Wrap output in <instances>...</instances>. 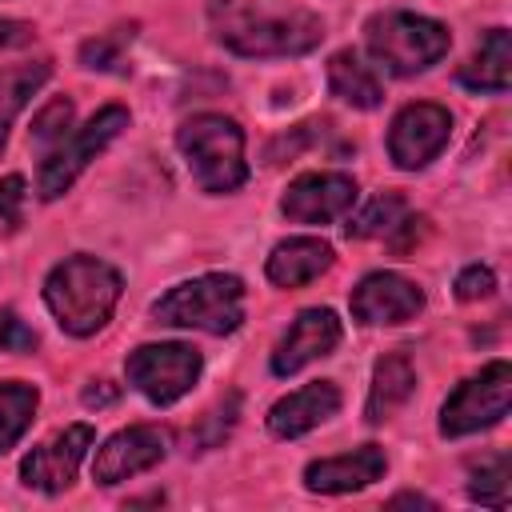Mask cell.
I'll list each match as a JSON object with an SVG mask.
<instances>
[{
  "mask_svg": "<svg viewBox=\"0 0 512 512\" xmlns=\"http://www.w3.org/2000/svg\"><path fill=\"white\" fill-rule=\"evenodd\" d=\"M120 300V272L96 256H68L44 280V304L72 336H92L112 320Z\"/></svg>",
  "mask_w": 512,
  "mask_h": 512,
  "instance_id": "obj_1",
  "label": "cell"
},
{
  "mask_svg": "<svg viewBox=\"0 0 512 512\" xmlns=\"http://www.w3.org/2000/svg\"><path fill=\"white\" fill-rule=\"evenodd\" d=\"M176 144L196 176V184L212 196L236 192L248 180V160H244V132L236 120L220 112H200L180 124Z\"/></svg>",
  "mask_w": 512,
  "mask_h": 512,
  "instance_id": "obj_2",
  "label": "cell"
},
{
  "mask_svg": "<svg viewBox=\"0 0 512 512\" xmlns=\"http://www.w3.org/2000/svg\"><path fill=\"white\" fill-rule=\"evenodd\" d=\"M152 316L156 324H168V328L228 336L244 320V280L232 272H208V276L184 280L164 300H156Z\"/></svg>",
  "mask_w": 512,
  "mask_h": 512,
  "instance_id": "obj_3",
  "label": "cell"
},
{
  "mask_svg": "<svg viewBox=\"0 0 512 512\" xmlns=\"http://www.w3.org/2000/svg\"><path fill=\"white\" fill-rule=\"evenodd\" d=\"M364 44L372 60L392 76H416L432 68L448 48L452 36L440 20L416 12H376L364 24Z\"/></svg>",
  "mask_w": 512,
  "mask_h": 512,
  "instance_id": "obj_4",
  "label": "cell"
},
{
  "mask_svg": "<svg viewBox=\"0 0 512 512\" xmlns=\"http://www.w3.org/2000/svg\"><path fill=\"white\" fill-rule=\"evenodd\" d=\"M220 44L236 56H304L324 40V24L312 12H252L240 8L220 24Z\"/></svg>",
  "mask_w": 512,
  "mask_h": 512,
  "instance_id": "obj_5",
  "label": "cell"
},
{
  "mask_svg": "<svg viewBox=\"0 0 512 512\" xmlns=\"http://www.w3.org/2000/svg\"><path fill=\"white\" fill-rule=\"evenodd\" d=\"M120 128H128V108L108 104L88 124H80L60 144H52L48 156H44V164H40V184H36L40 188V200L64 196L72 188V180L88 168V160H96V152H104L120 136Z\"/></svg>",
  "mask_w": 512,
  "mask_h": 512,
  "instance_id": "obj_6",
  "label": "cell"
},
{
  "mask_svg": "<svg viewBox=\"0 0 512 512\" xmlns=\"http://www.w3.org/2000/svg\"><path fill=\"white\" fill-rule=\"evenodd\" d=\"M512 404V364L492 360L480 368V376L464 380L440 408V436H472L480 428H492L508 416Z\"/></svg>",
  "mask_w": 512,
  "mask_h": 512,
  "instance_id": "obj_7",
  "label": "cell"
},
{
  "mask_svg": "<svg viewBox=\"0 0 512 512\" xmlns=\"http://www.w3.org/2000/svg\"><path fill=\"white\" fill-rule=\"evenodd\" d=\"M200 368H204V360L188 344H140L124 360L128 384L160 408L176 404L184 392H192V384L200 380Z\"/></svg>",
  "mask_w": 512,
  "mask_h": 512,
  "instance_id": "obj_8",
  "label": "cell"
},
{
  "mask_svg": "<svg viewBox=\"0 0 512 512\" xmlns=\"http://www.w3.org/2000/svg\"><path fill=\"white\" fill-rule=\"evenodd\" d=\"M448 136H452L448 108L420 100V104H408V108L396 112L392 132H388V156H392L396 168L416 172V168H424L428 160L440 156V148L448 144Z\"/></svg>",
  "mask_w": 512,
  "mask_h": 512,
  "instance_id": "obj_9",
  "label": "cell"
},
{
  "mask_svg": "<svg viewBox=\"0 0 512 512\" xmlns=\"http://www.w3.org/2000/svg\"><path fill=\"white\" fill-rule=\"evenodd\" d=\"M356 204V180L344 172H308L296 176L280 200V212L296 224H332Z\"/></svg>",
  "mask_w": 512,
  "mask_h": 512,
  "instance_id": "obj_10",
  "label": "cell"
},
{
  "mask_svg": "<svg viewBox=\"0 0 512 512\" xmlns=\"http://www.w3.org/2000/svg\"><path fill=\"white\" fill-rule=\"evenodd\" d=\"M92 444V428L88 424H68L64 432H56L52 440H44L40 448H32L20 464V480L36 492H64L76 480V468L84 460Z\"/></svg>",
  "mask_w": 512,
  "mask_h": 512,
  "instance_id": "obj_11",
  "label": "cell"
},
{
  "mask_svg": "<svg viewBox=\"0 0 512 512\" xmlns=\"http://www.w3.org/2000/svg\"><path fill=\"white\" fill-rule=\"evenodd\" d=\"M424 308V292L400 272H372L352 292V316L360 324H404Z\"/></svg>",
  "mask_w": 512,
  "mask_h": 512,
  "instance_id": "obj_12",
  "label": "cell"
},
{
  "mask_svg": "<svg viewBox=\"0 0 512 512\" xmlns=\"http://www.w3.org/2000/svg\"><path fill=\"white\" fill-rule=\"evenodd\" d=\"M164 452H168V444H164V436H160L156 428L132 424V428H124V432H116V436L104 440V448H100L96 460H92V480H96V484L132 480V476L156 468V464L164 460Z\"/></svg>",
  "mask_w": 512,
  "mask_h": 512,
  "instance_id": "obj_13",
  "label": "cell"
},
{
  "mask_svg": "<svg viewBox=\"0 0 512 512\" xmlns=\"http://www.w3.org/2000/svg\"><path fill=\"white\" fill-rule=\"evenodd\" d=\"M336 344H340V320H336V312L332 308H304L292 320V328L280 336V344L272 352V372L276 376H292L304 364L328 356Z\"/></svg>",
  "mask_w": 512,
  "mask_h": 512,
  "instance_id": "obj_14",
  "label": "cell"
},
{
  "mask_svg": "<svg viewBox=\"0 0 512 512\" xmlns=\"http://www.w3.org/2000/svg\"><path fill=\"white\" fill-rule=\"evenodd\" d=\"M336 412H340V388L332 380H312V384L280 396L268 408V432L280 440H292V436L312 432L316 424H324Z\"/></svg>",
  "mask_w": 512,
  "mask_h": 512,
  "instance_id": "obj_15",
  "label": "cell"
},
{
  "mask_svg": "<svg viewBox=\"0 0 512 512\" xmlns=\"http://www.w3.org/2000/svg\"><path fill=\"white\" fill-rule=\"evenodd\" d=\"M388 460H384V448L376 444H364L356 452H344V456H328V460H312L304 468V484L308 492H324V496H340V492H360L368 484H376L384 476Z\"/></svg>",
  "mask_w": 512,
  "mask_h": 512,
  "instance_id": "obj_16",
  "label": "cell"
},
{
  "mask_svg": "<svg viewBox=\"0 0 512 512\" xmlns=\"http://www.w3.org/2000/svg\"><path fill=\"white\" fill-rule=\"evenodd\" d=\"M328 268H332V244H324L316 236H292L272 248L264 272L276 288H304Z\"/></svg>",
  "mask_w": 512,
  "mask_h": 512,
  "instance_id": "obj_17",
  "label": "cell"
},
{
  "mask_svg": "<svg viewBox=\"0 0 512 512\" xmlns=\"http://www.w3.org/2000/svg\"><path fill=\"white\" fill-rule=\"evenodd\" d=\"M460 84L472 92H508V84H512V36H508V28L484 32L476 56L460 68Z\"/></svg>",
  "mask_w": 512,
  "mask_h": 512,
  "instance_id": "obj_18",
  "label": "cell"
},
{
  "mask_svg": "<svg viewBox=\"0 0 512 512\" xmlns=\"http://www.w3.org/2000/svg\"><path fill=\"white\" fill-rule=\"evenodd\" d=\"M416 388V372L408 364V356L400 352H388L376 360L372 368V388H368V424H384L388 416H396V408L412 396Z\"/></svg>",
  "mask_w": 512,
  "mask_h": 512,
  "instance_id": "obj_19",
  "label": "cell"
},
{
  "mask_svg": "<svg viewBox=\"0 0 512 512\" xmlns=\"http://www.w3.org/2000/svg\"><path fill=\"white\" fill-rule=\"evenodd\" d=\"M328 88H332V96H340L344 104L364 108V112L384 100L376 72H372L352 48H344V52H336V56L328 60Z\"/></svg>",
  "mask_w": 512,
  "mask_h": 512,
  "instance_id": "obj_20",
  "label": "cell"
},
{
  "mask_svg": "<svg viewBox=\"0 0 512 512\" xmlns=\"http://www.w3.org/2000/svg\"><path fill=\"white\" fill-rule=\"evenodd\" d=\"M48 76H52V64H48V60L0 68V152H4V144H8L12 120L20 116V108L32 100V92H36Z\"/></svg>",
  "mask_w": 512,
  "mask_h": 512,
  "instance_id": "obj_21",
  "label": "cell"
},
{
  "mask_svg": "<svg viewBox=\"0 0 512 512\" xmlns=\"http://www.w3.org/2000/svg\"><path fill=\"white\" fill-rule=\"evenodd\" d=\"M408 216V200L400 196V192H380V196H372L348 224H344V232H348V240H368V236H392L396 232V224Z\"/></svg>",
  "mask_w": 512,
  "mask_h": 512,
  "instance_id": "obj_22",
  "label": "cell"
},
{
  "mask_svg": "<svg viewBox=\"0 0 512 512\" xmlns=\"http://www.w3.org/2000/svg\"><path fill=\"white\" fill-rule=\"evenodd\" d=\"M36 404H40V392L32 384H20V380L0 384V452H8L28 432Z\"/></svg>",
  "mask_w": 512,
  "mask_h": 512,
  "instance_id": "obj_23",
  "label": "cell"
},
{
  "mask_svg": "<svg viewBox=\"0 0 512 512\" xmlns=\"http://www.w3.org/2000/svg\"><path fill=\"white\" fill-rule=\"evenodd\" d=\"M132 36H136V24H116L112 32H100V36L84 40L80 44V64L84 68H96V72L116 68L120 56H124V48L132 44Z\"/></svg>",
  "mask_w": 512,
  "mask_h": 512,
  "instance_id": "obj_24",
  "label": "cell"
},
{
  "mask_svg": "<svg viewBox=\"0 0 512 512\" xmlns=\"http://www.w3.org/2000/svg\"><path fill=\"white\" fill-rule=\"evenodd\" d=\"M468 496L488 504V508H504L508 504V456L504 452H496V456L480 460V468H472Z\"/></svg>",
  "mask_w": 512,
  "mask_h": 512,
  "instance_id": "obj_25",
  "label": "cell"
},
{
  "mask_svg": "<svg viewBox=\"0 0 512 512\" xmlns=\"http://www.w3.org/2000/svg\"><path fill=\"white\" fill-rule=\"evenodd\" d=\"M72 100L68 96H56V100H48L40 112H36V120H32V140L36 144H44V148H52V144H60L64 136H68V128H72Z\"/></svg>",
  "mask_w": 512,
  "mask_h": 512,
  "instance_id": "obj_26",
  "label": "cell"
},
{
  "mask_svg": "<svg viewBox=\"0 0 512 512\" xmlns=\"http://www.w3.org/2000/svg\"><path fill=\"white\" fill-rule=\"evenodd\" d=\"M236 412H240V392H228V396L204 416V424H200V432H196V444H204V448L220 444V440L228 436V428L236 424Z\"/></svg>",
  "mask_w": 512,
  "mask_h": 512,
  "instance_id": "obj_27",
  "label": "cell"
},
{
  "mask_svg": "<svg viewBox=\"0 0 512 512\" xmlns=\"http://www.w3.org/2000/svg\"><path fill=\"white\" fill-rule=\"evenodd\" d=\"M24 176H4L0 180V236H12L24 220Z\"/></svg>",
  "mask_w": 512,
  "mask_h": 512,
  "instance_id": "obj_28",
  "label": "cell"
},
{
  "mask_svg": "<svg viewBox=\"0 0 512 512\" xmlns=\"http://www.w3.org/2000/svg\"><path fill=\"white\" fill-rule=\"evenodd\" d=\"M32 348H36V332L12 308H4L0 312V352H32Z\"/></svg>",
  "mask_w": 512,
  "mask_h": 512,
  "instance_id": "obj_29",
  "label": "cell"
},
{
  "mask_svg": "<svg viewBox=\"0 0 512 512\" xmlns=\"http://www.w3.org/2000/svg\"><path fill=\"white\" fill-rule=\"evenodd\" d=\"M492 288H496V276H492V268H484V264H468V268L456 276V296H460V300H484V296H492Z\"/></svg>",
  "mask_w": 512,
  "mask_h": 512,
  "instance_id": "obj_30",
  "label": "cell"
},
{
  "mask_svg": "<svg viewBox=\"0 0 512 512\" xmlns=\"http://www.w3.org/2000/svg\"><path fill=\"white\" fill-rule=\"evenodd\" d=\"M312 128H316V124H300V128H292V136H280V140L268 148V160H272V164H280L284 156L292 160V156L312 140Z\"/></svg>",
  "mask_w": 512,
  "mask_h": 512,
  "instance_id": "obj_31",
  "label": "cell"
},
{
  "mask_svg": "<svg viewBox=\"0 0 512 512\" xmlns=\"http://www.w3.org/2000/svg\"><path fill=\"white\" fill-rule=\"evenodd\" d=\"M24 44H32V24L0 20V48H24Z\"/></svg>",
  "mask_w": 512,
  "mask_h": 512,
  "instance_id": "obj_32",
  "label": "cell"
},
{
  "mask_svg": "<svg viewBox=\"0 0 512 512\" xmlns=\"http://www.w3.org/2000/svg\"><path fill=\"white\" fill-rule=\"evenodd\" d=\"M116 400V388L108 384V380H96L92 388H84V404L88 408H104V404H112Z\"/></svg>",
  "mask_w": 512,
  "mask_h": 512,
  "instance_id": "obj_33",
  "label": "cell"
},
{
  "mask_svg": "<svg viewBox=\"0 0 512 512\" xmlns=\"http://www.w3.org/2000/svg\"><path fill=\"white\" fill-rule=\"evenodd\" d=\"M388 504H392V508H396V504H416V508H436V504H432L428 496H420V492H400V496H392Z\"/></svg>",
  "mask_w": 512,
  "mask_h": 512,
  "instance_id": "obj_34",
  "label": "cell"
}]
</instances>
